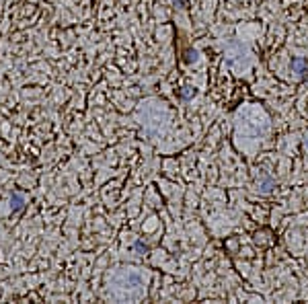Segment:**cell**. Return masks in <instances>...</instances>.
Listing matches in <instances>:
<instances>
[{"label": "cell", "mask_w": 308, "mask_h": 304, "mask_svg": "<svg viewBox=\"0 0 308 304\" xmlns=\"http://www.w3.org/2000/svg\"><path fill=\"white\" fill-rule=\"evenodd\" d=\"M185 62H187V64L197 62V52L195 49H187V52H185Z\"/></svg>", "instance_id": "obj_4"}, {"label": "cell", "mask_w": 308, "mask_h": 304, "mask_svg": "<svg viewBox=\"0 0 308 304\" xmlns=\"http://www.w3.org/2000/svg\"><path fill=\"white\" fill-rule=\"evenodd\" d=\"M173 5H175L177 9H183V11H185V9L189 7V0H173Z\"/></svg>", "instance_id": "obj_6"}, {"label": "cell", "mask_w": 308, "mask_h": 304, "mask_svg": "<svg viewBox=\"0 0 308 304\" xmlns=\"http://www.w3.org/2000/svg\"><path fill=\"white\" fill-rule=\"evenodd\" d=\"M292 70L294 72H300L302 74V80L308 78V62H306L304 58H294L292 60Z\"/></svg>", "instance_id": "obj_1"}, {"label": "cell", "mask_w": 308, "mask_h": 304, "mask_svg": "<svg viewBox=\"0 0 308 304\" xmlns=\"http://www.w3.org/2000/svg\"><path fill=\"white\" fill-rule=\"evenodd\" d=\"M195 95V88H191V86H185L183 90H181V97L183 99H191Z\"/></svg>", "instance_id": "obj_5"}, {"label": "cell", "mask_w": 308, "mask_h": 304, "mask_svg": "<svg viewBox=\"0 0 308 304\" xmlns=\"http://www.w3.org/2000/svg\"><path fill=\"white\" fill-rule=\"evenodd\" d=\"M136 251H138V253H146V251H148V247L144 245L142 240H138V242H136Z\"/></svg>", "instance_id": "obj_7"}, {"label": "cell", "mask_w": 308, "mask_h": 304, "mask_svg": "<svg viewBox=\"0 0 308 304\" xmlns=\"http://www.w3.org/2000/svg\"><path fill=\"white\" fill-rule=\"evenodd\" d=\"M304 146H306V148H308V138H306V140H304Z\"/></svg>", "instance_id": "obj_8"}, {"label": "cell", "mask_w": 308, "mask_h": 304, "mask_svg": "<svg viewBox=\"0 0 308 304\" xmlns=\"http://www.w3.org/2000/svg\"><path fill=\"white\" fill-rule=\"evenodd\" d=\"M261 179H263V181L259 183V191H261V193H269V191L275 187V181H273L271 177H267V175H261Z\"/></svg>", "instance_id": "obj_2"}, {"label": "cell", "mask_w": 308, "mask_h": 304, "mask_svg": "<svg viewBox=\"0 0 308 304\" xmlns=\"http://www.w3.org/2000/svg\"><path fill=\"white\" fill-rule=\"evenodd\" d=\"M11 206H13V212L23 210V206H25V197H23L21 193H13V197H11Z\"/></svg>", "instance_id": "obj_3"}]
</instances>
